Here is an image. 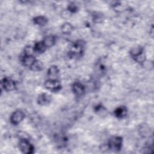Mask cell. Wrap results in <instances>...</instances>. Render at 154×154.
<instances>
[{
	"instance_id": "1",
	"label": "cell",
	"mask_w": 154,
	"mask_h": 154,
	"mask_svg": "<svg viewBox=\"0 0 154 154\" xmlns=\"http://www.w3.org/2000/svg\"><path fill=\"white\" fill-rule=\"evenodd\" d=\"M19 148L23 153L30 154L34 152L33 146L25 138H22L19 141Z\"/></svg>"
},
{
	"instance_id": "2",
	"label": "cell",
	"mask_w": 154,
	"mask_h": 154,
	"mask_svg": "<svg viewBox=\"0 0 154 154\" xmlns=\"http://www.w3.org/2000/svg\"><path fill=\"white\" fill-rule=\"evenodd\" d=\"M122 145V138L120 137H113L108 142V147L110 149L117 151L119 150Z\"/></svg>"
},
{
	"instance_id": "3",
	"label": "cell",
	"mask_w": 154,
	"mask_h": 154,
	"mask_svg": "<svg viewBox=\"0 0 154 154\" xmlns=\"http://www.w3.org/2000/svg\"><path fill=\"white\" fill-rule=\"evenodd\" d=\"M45 87L52 91H58L61 88V84L57 79H48L45 82Z\"/></svg>"
},
{
	"instance_id": "4",
	"label": "cell",
	"mask_w": 154,
	"mask_h": 154,
	"mask_svg": "<svg viewBox=\"0 0 154 154\" xmlns=\"http://www.w3.org/2000/svg\"><path fill=\"white\" fill-rule=\"evenodd\" d=\"M24 117H25L24 112L18 109L14 111L12 114L10 120L13 124L17 125L22 121V120L24 119Z\"/></svg>"
},
{
	"instance_id": "5",
	"label": "cell",
	"mask_w": 154,
	"mask_h": 154,
	"mask_svg": "<svg viewBox=\"0 0 154 154\" xmlns=\"http://www.w3.org/2000/svg\"><path fill=\"white\" fill-rule=\"evenodd\" d=\"M1 84L3 88L6 91H11L14 89L16 86L15 82L13 80L7 78L2 79Z\"/></svg>"
},
{
	"instance_id": "6",
	"label": "cell",
	"mask_w": 154,
	"mask_h": 154,
	"mask_svg": "<svg viewBox=\"0 0 154 154\" xmlns=\"http://www.w3.org/2000/svg\"><path fill=\"white\" fill-rule=\"evenodd\" d=\"M51 96L46 93H42L38 97V103L40 105H45L51 102Z\"/></svg>"
},
{
	"instance_id": "7",
	"label": "cell",
	"mask_w": 154,
	"mask_h": 154,
	"mask_svg": "<svg viewBox=\"0 0 154 154\" xmlns=\"http://www.w3.org/2000/svg\"><path fill=\"white\" fill-rule=\"evenodd\" d=\"M59 73V70L55 66H51L48 70V75L51 79H57Z\"/></svg>"
},
{
	"instance_id": "8",
	"label": "cell",
	"mask_w": 154,
	"mask_h": 154,
	"mask_svg": "<svg viewBox=\"0 0 154 154\" xmlns=\"http://www.w3.org/2000/svg\"><path fill=\"white\" fill-rule=\"evenodd\" d=\"M72 88H73V91L74 93L77 96L82 95L84 93V91H85L84 87L83 86L82 84H81L79 82L75 83L73 85Z\"/></svg>"
},
{
	"instance_id": "9",
	"label": "cell",
	"mask_w": 154,
	"mask_h": 154,
	"mask_svg": "<svg viewBox=\"0 0 154 154\" xmlns=\"http://www.w3.org/2000/svg\"><path fill=\"white\" fill-rule=\"evenodd\" d=\"M35 60H36L35 59L34 57H33L32 55H25V56L23 57L22 62L25 66L31 67Z\"/></svg>"
},
{
	"instance_id": "10",
	"label": "cell",
	"mask_w": 154,
	"mask_h": 154,
	"mask_svg": "<svg viewBox=\"0 0 154 154\" xmlns=\"http://www.w3.org/2000/svg\"><path fill=\"white\" fill-rule=\"evenodd\" d=\"M126 112H127V110H126V108L124 106L118 107L115 110V112H114L116 116L117 117H119V118L125 117L126 114Z\"/></svg>"
},
{
	"instance_id": "11",
	"label": "cell",
	"mask_w": 154,
	"mask_h": 154,
	"mask_svg": "<svg viewBox=\"0 0 154 154\" xmlns=\"http://www.w3.org/2000/svg\"><path fill=\"white\" fill-rule=\"evenodd\" d=\"M46 48V47L45 46L43 41L36 43L34 46V50L38 53L43 52L45 51Z\"/></svg>"
},
{
	"instance_id": "12",
	"label": "cell",
	"mask_w": 154,
	"mask_h": 154,
	"mask_svg": "<svg viewBox=\"0 0 154 154\" xmlns=\"http://www.w3.org/2000/svg\"><path fill=\"white\" fill-rule=\"evenodd\" d=\"M43 42L46 48L51 47L55 43V37L52 35L46 36L43 40Z\"/></svg>"
},
{
	"instance_id": "13",
	"label": "cell",
	"mask_w": 154,
	"mask_h": 154,
	"mask_svg": "<svg viewBox=\"0 0 154 154\" xmlns=\"http://www.w3.org/2000/svg\"><path fill=\"white\" fill-rule=\"evenodd\" d=\"M48 22V20L46 17L43 16H38L34 19V22L39 26L45 25Z\"/></svg>"
},
{
	"instance_id": "14",
	"label": "cell",
	"mask_w": 154,
	"mask_h": 154,
	"mask_svg": "<svg viewBox=\"0 0 154 154\" xmlns=\"http://www.w3.org/2000/svg\"><path fill=\"white\" fill-rule=\"evenodd\" d=\"M43 65L42 63L40 61L35 60L34 64L31 66V69L32 70H34V71H40L43 69Z\"/></svg>"
},
{
	"instance_id": "15",
	"label": "cell",
	"mask_w": 154,
	"mask_h": 154,
	"mask_svg": "<svg viewBox=\"0 0 154 154\" xmlns=\"http://www.w3.org/2000/svg\"><path fill=\"white\" fill-rule=\"evenodd\" d=\"M61 31L64 34H69L72 31V26L70 23H65L61 26Z\"/></svg>"
},
{
	"instance_id": "16",
	"label": "cell",
	"mask_w": 154,
	"mask_h": 154,
	"mask_svg": "<svg viewBox=\"0 0 154 154\" xmlns=\"http://www.w3.org/2000/svg\"><path fill=\"white\" fill-rule=\"evenodd\" d=\"M142 53H143V49L140 47H137V48H133L131 51V55L134 58L135 57H137V56H138L139 55H140L141 54H142Z\"/></svg>"
}]
</instances>
